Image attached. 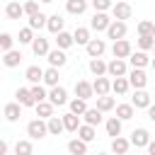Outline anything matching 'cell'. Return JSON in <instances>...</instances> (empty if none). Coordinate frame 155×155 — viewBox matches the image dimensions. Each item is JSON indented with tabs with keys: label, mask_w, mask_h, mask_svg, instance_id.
<instances>
[{
	"label": "cell",
	"mask_w": 155,
	"mask_h": 155,
	"mask_svg": "<svg viewBox=\"0 0 155 155\" xmlns=\"http://www.w3.org/2000/svg\"><path fill=\"white\" fill-rule=\"evenodd\" d=\"M150 65H153V70H155V58H153V61H150Z\"/></svg>",
	"instance_id": "obj_52"
},
{
	"label": "cell",
	"mask_w": 155,
	"mask_h": 155,
	"mask_svg": "<svg viewBox=\"0 0 155 155\" xmlns=\"http://www.w3.org/2000/svg\"><path fill=\"white\" fill-rule=\"evenodd\" d=\"M107 75H109V78H126V75H128V65H126V61H121V58H111V61L107 63Z\"/></svg>",
	"instance_id": "obj_2"
},
{
	"label": "cell",
	"mask_w": 155,
	"mask_h": 155,
	"mask_svg": "<svg viewBox=\"0 0 155 155\" xmlns=\"http://www.w3.org/2000/svg\"><path fill=\"white\" fill-rule=\"evenodd\" d=\"M82 119H85V124L87 126H99L102 121H104V116H102V111L94 107V109H87L85 114H82Z\"/></svg>",
	"instance_id": "obj_23"
},
{
	"label": "cell",
	"mask_w": 155,
	"mask_h": 155,
	"mask_svg": "<svg viewBox=\"0 0 155 155\" xmlns=\"http://www.w3.org/2000/svg\"><path fill=\"white\" fill-rule=\"evenodd\" d=\"M116 107V102H114V97H109V94H104V97H97V109L104 114V111H111Z\"/></svg>",
	"instance_id": "obj_40"
},
{
	"label": "cell",
	"mask_w": 155,
	"mask_h": 155,
	"mask_svg": "<svg viewBox=\"0 0 155 155\" xmlns=\"http://www.w3.org/2000/svg\"><path fill=\"white\" fill-rule=\"evenodd\" d=\"M116 2H124V0H116Z\"/></svg>",
	"instance_id": "obj_56"
},
{
	"label": "cell",
	"mask_w": 155,
	"mask_h": 155,
	"mask_svg": "<svg viewBox=\"0 0 155 155\" xmlns=\"http://www.w3.org/2000/svg\"><path fill=\"white\" fill-rule=\"evenodd\" d=\"M22 7H24V15H27V17H34V15L39 12V2H36V0H27Z\"/></svg>",
	"instance_id": "obj_48"
},
{
	"label": "cell",
	"mask_w": 155,
	"mask_h": 155,
	"mask_svg": "<svg viewBox=\"0 0 155 155\" xmlns=\"http://www.w3.org/2000/svg\"><path fill=\"white\" fill-rule=\"evenodd\" d=\"M90 39H92V36H90V29H87V27H78V29L73 31V41L80 44V46H87Z\"/></svg>",
	"instance_id": "obj_30"
},
{
	"label": "cell",
	"mask_w": 155,
	"mask_h": 155,
	"mask_svg": "<svg viewBox=\"0 0 155 155\" xmlns=\"http://www.w3.org/2000/svg\"><path fill=\"white\" fill-rule=\"evenodd\" d=\"M114 109H116V119H121V121H128V119L136 116V107H133L131 102H128V104H116Z\"/></svg>",
	"instance_id": "obj_18"
},
{
	"label": "cell",
	"mask_w": 155,
	"mask_h": 155,
	"mask_svg": "<svg viewBox=\"0 0 155 155\" xmlns=\"http://www.w3.org/2000/svg\"><path fill=\"white\" fill-rule=\"evenodd\" d=\"M131 104H133L136 109H148L153 102H150V94H148L145 90H136L133 97H131Z\"/></svg>",
	"instance_id": "obj_13"
},
{
	"label": "cell",
	"mask_w": 155,
	"mask_h": 155,
	"mask_svg": "<svg viewBox=\"0 0 155 155\" xmlns=\"http://www.w3.org/2000/svg\"><path fill=\"white\" fill-rule=\"evenodd\" d=\"M34 109H36V116H39V119H51V116H53V104H51L48 99H46V102H39Z\"/></svg>",
	"instance_id": "obj_34"
},
{
	"label": "cell",
	"mask_w": 155,
	"mask_h": 155,
	"mask_svg": "<svg viewBox=\"0 0 155 155\" xmlns=\"http://www.w3.org/2000/svg\"><path fill=\"white\" fill-rule=\"evenodd\" d=\"M92 90H94L97 97H104V94L111 92V80H109V78H97V80L92 82Z\"/></svg>",
	"instance_id": "obj_16"
},
{
	"label": "cell",
	"mask_w": 155,
	"mask_h": 155,
	"mask_svg": "<svg viewBox=\"0 0 155 155\" xmlns=\"http://www.w3.org/2000/svg\"><path fill=\"white\" fill-rule=\"evenodd\" d=\"M85 51H87L90 58H102V53L107 51V41L104 39H90V44L85 46Z\"/></svg>",
	"instance_id": "obj_7"
},
{
	"label": "cell",
	"mask_w": 155,
	"mask_h": 155,
	"mask_svg": "<svg viewBox=\"0 0 155 155\" xmlns=\"http://www.w3.org/2000/svg\"><path fill=\"white\" fill-rule=\"evenodd\" d=\"M24 78H27L31 85H41V82H44V68H39V65H29V68L24 70Z\"/></svg>",
	"instance_id": "obj_15"
},
{
	"label": "cell",
	"mask_w": 155,
	"mask_h": 155,
	"mask_svg": "<svg viewBox=\"0 0 155 155\" xmlns=\"http://www.w3.org/2000/svg\"><path fill=\"white\" fill-rule=\"evenodd\" d=\"M46 22H48V17L44 12H36L34 17H29V29H44Z\"/></svg>",
	"instance_id": "obj_41"
},
{
	"label": "cell",
	"mask_w": 155,
	"mask_h": 155,
	"mask_svg": "<svg viewBox=\"0 0 155 155\" xmlns=\"http://www.w3.org/2000/svg\"><path fill=\"white\" fill-rule=\"evenodd\" d=\"M5 15H7L10 19H22V15H24V7H22L19 2H7V7H5Z\"/></svg>",
	"instance_id": "obj_36"
},
{
	"label": "cell",
	"mask_w": 155,
	"mask_h": 155,
	"mask_svg": "<svg viewBox=\"0 0 155 155\" xmlns=\"http://www.w3.org/2000/svg\"><path fill=\"white\" fill-rule=\"evenodd\" d=\"M128 63H131L133 68H145V65H150V58H148L145 51H136V53L128 56Z\"/></svg>",
	"instance_id": "obj_21"
},
{
	"label": "cell",
	"mask_w": 155,
	"mask_h": 155,
	"mask_svg": "<svg viewBox=\"0 0 155 155\" xmlns=\"http://www.w3.org/2000/svg\"><path fill=\"white\" fill-rule=\"evenodd\" d=\"M126 78H128V85H131L133 90H145V85H148V75H145L143 68H133Z\"/></svg>",
	"instance_id": "obj_3"
},
{
	"label": "cell",
	"mask_w": 155,
	"mask_h": 155,
	"mask_svg": "<svg viewBox=\"0 0 155 155\" xmlns=\"http://www.w3.org/2000/svg\"><path fill=\"white\" fill-rule=\"evenodd\" d=\"M5 119L7 121H19V116H22V104H17V102H10V104H5Z\"/></svg>",
	"instance_id": "obj_22"
},
{
	"label": "cell",
	"mask_w": 155,
	"mask_h": 155,
	"mask_svg": "<svg viewBox=\"0 0 155 155\" xmlns=\"http://www.w3.org/2000/svg\"><path fill=\"white\" fill-rule=\"evenodd\" d=\"M65 27V19L56 12V15H48V22H46V29L51 31V34H61V31H65L63 29Z\"/></svg>",
	"instance_id": "obj_14"
},
{
	"label": "cell",
	"mask_w": 155,
	"mask_h": 155,
	"mask_svg": "<svg viewBox=\"0 0 155 155\" xmlns=\"http://www.w3.org/2000/svg\"><path fill=\"white\" fill-rule=\"evenodd\" d=\"M138 48L145 51V53L153 51V48H155V39H153V36H138Z\"/></svg>",
	"instance_id": "obj_45"
},
{
	"label": "cell",
	"mask_w": 155,
	"mask_h": 155,
	"mask_svg": "<svg viewBox=\"0 0 155 155\" xmlns=\"http://www.w3.org/2000/svg\"><path fill=\"white\" fill-rule=\"evenodd\" d=\"M153 39H155V27H153Z\"/></svg>",
	"instance_id": "obj_55"
},
{
	"label": "cell",
	"mask_w": 155,
	"mask_h": 155,
	"mask_svg": "<svg viewBox=\"0 0 155 155\" xmlns=\"http://www.w3.org/2000/svg\"><path fill=\"white\" fill-rule=\"evenodd\" d=\"M0 155H7V143L0 140Z\"/></svg>",
	"instance_id": "obj_50"
},
{
	"label": "cell",
	"mask_w": 155,
	"mask_h": 155,
	"mask_svg": "<svg viewBox=\"0 0 155 155\" xmlns=\"http://www.w3.org/2000/svg\"><path fill=\"white\" fill-rule=\"evenodd\" d=\"M121 119H116V116H111V119H107L104 121V128H107V136H111V138H119L121 136Z\"/></svg>",
	"instance_id": "obj_19"
},
{
	"label": "cell",
	"mask_w": 155,
	"mask_h": 155,
	"mask_svg": "<svg viewBox=\"0 0 155 155\" xmlns=\"http://www.w3.org/2000/svg\"><path fill=\"white\" fill-rule=\"evenodd\" d=\"M92 7H94V12H107L114 7V0H92Z\"/></svg>",
	"instance_id": "obj_46"
},
{
	"label": "cell",
	"mask_w": 155,
	"mask_h": 155,
	"mask_svg": "<svg viewBox=\"0 0 155 155\" xmlns=\"http://www.w3.org/2000/svg\"><path fill=\"white\" fill-rule=\"evenodd\" d=\"M128 90H131L128 78H114V80H111V92H114V94H126Z\"/></svg>",
	"instance_id": "obj_31"
},
{
	"label": "cell",
	"mask_w": 155,
	"mask_h": 155,
	"mask_svg": "<svg viewBox=\"0 0 155 155\" xmlns=\"http://www.w3.org/2000/svg\"><path fill=\"white\" fill-rule=\"evenodd\" d=\"M148 119H150V121H155V104H150V107H148Z\"/></svg>",
	"instance_id": "obj_49"
},
{
	"label": "cell",
	"mask_w": 155,
	"mask_h": 155,
	"mask_svg": "<svg viewBox=\"0 0 155 155\" xmlns=\"http://www.w3.org/2000/svg\"><path fill=\"white\" fill-rule=\"evenodd\" d=\"M97 155H109V153H97Z\"/></svg>",
	"instance_id": "obj_54"
},
{
	"label": "cell",
	"mask_w": 155,
	"mask_h": 155,
	"mask_svg": "<svg viewBox=\"0 0 155 155\" xmlns=\"http://www.w3.org/2000/svg\"><path fill=\"white\" fill-rule=\"evenodd\" d=\"M78 138H80V140H85V143H92V140L97 138V131H94V126H87V124H82V126L78 128Z\"/></svg>",
	"instance_id": "obj_33"
},
{
	"label": "cell",
	"mask_w": 155,
	"mask_h": 155,
	"mask_svg": "<svg viewBox=\"0 0 155 155\" xmlns=\"http://www.w3.org/2000/svg\"><path fill=\"white\" fill-rule=\"evenodd\" d=\"M68 153L70 155H87V143L80 138H73V140H68Z\"/></svg>",
	"instance_id": "obj_29"
},
{
	"label": "cell",
	"mask_w": 155,
	"mask_h": 155,
	"mask_svg": "<svg viewBox=\"0 0 155 155\" xmlns=\"http://www.w3.org/2000/svg\"><path fill=\"white\" fill-rule=\"evenodd\" d=\"M36 36H34V29H29V27H24V29H19V44H31Z\"/></svg>",
	"instance_id": "obj_47"
},
{
	"label": "cell",
	"mask_w": 155,
	"mask_h": 155,
	"mask_svg": "<svg viewBox=\"0 0 155 155\" xmlns=\"http://www.w3.org/2000/svg\"><path fill=\"white\" fill-rule=\"evenodd\" d=\"M2 63H5V68H17V65L22 63V51H17V48L7 51L5 58H2Z\"/></svg>",
	"instance_id": "obj_25"
},
{
	"label": "cell",
	"mask_w": 155,
	"mask_h": 155,
	"mask_svg": "<svg viewBox=\"0 0 155 155\" xmlns=\"http://www.w3.org/2000/svg\"><path fill=\"white\" fill-rule=\"evenodd\" d=\"M34 148H31V140H17L15 143V155H31Z\"/></svg>",
	"instance_id": "obj_42"
},
{
	"label": "cell",
	"mask_w": 155,
	"mask_h": 155,
	"mask_svg": "<svg viewBox=\"0 0 155 155\" xmlns=\"http://www.w3.org/2000/svg\"><path fill=\"white\" fill-rule=\"evenodd\" d=\"M31 51H34V56H48V39H44V36H36L34 41H31Z\"/></svg>",
	"instance_id": "obj_20"
},
{
	"label": "cell",
	"mask_w": 155,
	"mask_h": 155,
	"mask_svg": "<svg viewBox=\"0 0 155 155\" xmlns=\"http://www.w3.org/2000/svg\"><path fill=\"white\" fill-rule=\"evenodd\" d=\"M61 119H63L65 131H70V133H78V128L82 126V124H80V116H75V114H70V111H68V114H63Z\"/></svg>",
	"instance_id": "obj_24"
},
{
	"label": "cell",
	"mask_w": 155,
	"mask_h": 155,
	"mask_svg": "<svg viewBox=\"0 0 155 155\" xmlns=\"http://www.w3.org/2000/svg\"><path fill=\"white\" fill-rule=\"evenodd\" d=\"M153 27H155V22H150V19L138 22V36H153Z\"/></svg>",
	"instance_id": "obj_44"
},
{
	"label": "cell",
	"mask_w": 155,
	"mask_h": 155,
	"mask_svg": "<svg viewBox=\"0 0 155 155\" xmlns=\"http://www.w3.org/2000/svg\"><path fill=\"white\" fill-rule=\"evenodd\" d=\"M148 155H155V140L148 143Z\"/></svg>",
	"instance_id": "obj_51"
},
{
	"label": "cell",
	"mask_w": 155,
	"mask_h": 155,
	"mask_svg": "<svg viewBox=\"0 0 155 155\" xmlns=\"http://www.w3.org/2000/svg\"><path fill=\"white\" fill-rule=\"evenodd\" d=\"M48 102L53 104V107H63V104H68V92H65V87H51L48 90Z\"/></svg>",
	"instance_id": "obj_8"
},
{
	"label": "cell",
	"mask_w": 155,
	"mask_h": 155,
	"mask_svg": "<svg viewBox=\"0 0 155 155\" xmlns=\"http://www.w3.org/2000/svg\"><path fill=\"white\" fill-rule=\"evenodd\" d=\"M75 97H80V99H92L94 97V90H92V82H87V80H78L75 82Z\"/></svg>",
	"instance_id": "obj_10"
},
{
	"label": "cell",
	"mask_w": 155,
	"mask_h": 155,
	"mask_svg": "<svg viewBox=\"0 0 155 155\" xmlns=\"http://www.w3.org/2000/svg\"><path fill=\"white\" fill-rule=\"evenodd\" d=\"M68 107H70V114H75V116H82L90 107H87V102L85 99H80V97H75V99H70L68 102Z\"/></svg>",
	"instance_id": "obj_32"
},
{
	"label": "cell",
	"mask_w": 155,
	"mask_h": 155,
	"mask_svg": "<svg viewBox=\"0 0 155 155\" xmlns=\"http://www.w3.org/2000/svg\"><path fill=\"white\" fill-rule=\"evenodd\" d=\"M65 10H68L70 15H82V12L87 10V0H68V2H65Z\"/></svg>",
	"instance_id": "obj_35"
},
{
	"label": "cell",
	"mask_w": 155,
	"mask_h": 155,
	"mask_svg": "<svg viewBox=\"0 0 155 155\" xmlns=\"http://www.w3.org/2000/svg\"><path fill=\"white\" fill-rule=\"evenodd\" d=\"M29 92H31L34 104H39V102H46V99H48V92H46V87H41V85H31V87H29Z\"/></svg>",
	"instance_id": "obj_39"
},
{
	"label": "cell",
	"mask_w": 155,
	"mask_h": 155,
	"mask_svg": "<svg viewBox=\"0 0 155 155\" xmlns=\"http://www.w3.org/2000/svg\"><path fill=\"white\" fill-rule=\"evenodd\" d=\"M75 41H73V34H68V31H61V34H56V46L61 48V51H65V48H70Z\"/></svg>",
	"instance_id": "obj_37"
},
{
	"label": "cell",
	"mask_w": 155,
	"mask_h": 155,
	"mask_svg": "<svg viewBox=\"0 0 155 155\" xmlns=\"http://www.w3.org/2000/svg\"><path fill=\"white\" fill-rule=\"evenodd\" d=\"M90 73L94 78H104L107 75V63L102 58H90Z\"/></svg>",
	"instance_id": "obj_26"
},
{
	"label": "cell",
	"mask_w": 155,
	"mask_h": 155,
	"mask_svg": "<svg viewBox=\"0 0 155 155\" xmlns=\"http://www.w3.org/2000/svg\"><path fill=\"white\" fill-rule=\"evenodd\" d=\"M58 68H46L44 70V85H48V87H58Z\"/></svg>",
	"instance_id": "obj_38"
},
{
	"label": "cell",
	"mask_w": 155,
	"mask_h": 155,
	"mask_svg": "<svg viewBox=\"0 0 155 155\" xmlns=\"http://www.w3.org/2000/svg\"><path fill=\"white\" fill-rule=\"evenodd\" d=\"M131 15H133V7L124 0V2H114V7H111V17L116 19V22H126V19H131Z\"/></svg>",
	"instance_id": "obj_4"
},
{
	"label": "cell",
	"mask_w": 155,
	"mask_h": 155,
	"mask_svg": "<svg viewBox=\"0 0 155 155\" xmlns=\"http://www.w3.org/2000/svg\"><path fill=\"white\" fill-rule=\"evenodd\" d=\"M27 136H29V138H34V140H39V138L48 136L46 119H31V121L27 124Z\"/></svg>",
	"instance_id": "obj_1"
},
{
	"label": "cell",
	"mask_w": 155,
	"mask_h": 155,
	"mask_svg": "<svg viewBox=\"0 0 155 155\" xmlns=\"http://www.w3.org/2000/svg\"><path fill=\"white\" fill-rule=\"evenodd\" d=\"M131 53H133V46H131L126 39H121V41H114V46H111V56H114V58H121V61H126Z\"/></svg>",
	"instance_id": "obj_6"
},
{
	"label": "cell",
	"mask_w": 155,
	"mask_h": 155,
	"mask_svg": "<svg viewBox=\"0 0 155 155\" xmlns=\"http://www.w3.org/2000/svg\"><path fill=\"white\" fill-rule=\"evenodd\" d=\"M15 97H17V104H22V107H36V104H34V99H31L29 87H19V90L15 92Z\"/></svg>",
	"instance_id": "obj_27"
},
{
	"label": "cell",
	"mask_w": 155,
	"mask_h": 155,
	"mask_svg": "<svg viewBox=\"0 0 155 155\" xmlns=\"http://www.w3.org/2000/svg\"><path fill=\"white\" fill-rule=\"evenodd\" d=\"M46 58H48L51 68H63V65L68 63V56H65V51H61V48H51Z\"/></svg>",
	"instance_id": "obj_12"
},
{
	"label": "cell",
	"mask_w": 155,
	"mask_h": 155,
	"mask_svg": "<svg viewBox=\"0 0 155 155\" xmlns=\"http://www.w3.org/2000/svg\"><path fill=\"white\" fill-rule=\"evenodd\" d=\"M46 126H48V133H51V136H61V133L65 131L61 116H51V119H46Z\"/></svg>",
	"instance_id": "obj_28"
},
{
	"label": "cell",
	"mask_w": 155,
	"mask_h": 155,
	"mask_svg": "<svg viewBox=\"0 0 155 155\" xmlns=\"http://www.w3.org/2000/svg\"><path fill=\"white\" fill-rule=\"evenodd\" d=\"M153 51H155V48H153Z\"/></svg>",
	"instance_id": "obj_57"
},
{
	"label": "cell",
	"mask_w": 155,
	"mask_h": 155,
	"mask_svg": "<svg viewBox=\"0 0 155 155\" xmlns=\"http://www.w3.org/2000/svg\"><path fill=\"white\" fill-rule=\"evenodd\" d=\"M41 2H44V5H48V2H53V0H41Z\"/></svg>",
	"instance_id": "obj_53"
},
{
	"label": "cell",
	"mask_w": 155,
	"mask_h": 155,
	"mask_svg": "<svg viewBox=\"0 0 155 155\" xmlns=\"http://www.w3.org/2000/svg\"><path fill=\"white\" fill-rule=\"evenodd\" d=\"M126 31H128V27H126V22H111L109 24V29H107V36L109 39H114V41H121L124 36H126Z\"/></svg>",
	"instance_id": "obj_9"
},
{
	"label": "cell",
	"mask_w": 155,
	"mask_h": 155,
	"mask_svg": "<svg viewBox=\"0 0 155 155\" xmlns=\"http://www.w3.org/2000/svg\"><path fill=\"white\" fill-rule=\"evenodd\" d=\"M150 140H153V138H150V133H148L145 128H136V131L131 133V145H136V148H148Z\"/></svg>",
	"instance_id": "obj_11"
},
{
	"label": "cell",
	"mask_w": 155,
	"mask_h": 155,
	"mask_svg": "<svg viewBox=\"0 0 155 155\" xmlns=\"http://www.w3.org/2000/svg\"><path fill=\"white\" fill-rule=\"evenodd\" d=\"M12 48H15V39H12V34L2 31V34H0V51L7 53V51H12Z\"/></svg>",
	"instance_id": "obj_43"
},
{
	"label": "cell",
	"mask_w": 155,
	"mask_h": 155,
	"mask_svg": "<svg viewBox=\"0 0 155 155\" xmlns=\"http://www.w3.org/2000/svg\"><path fill=\"white\" fill-rule=\"evenodd\" d=\"M111 22H114V19H111L107 12H94L92 19H90V29H94V31H107Z\"/></svg>",
	"instance_id": "obj_5"
},
{
	"label": "cell",
	"mask_w": 155,
	"mask_h": 155,
	"mask_svg": "<svg viewBox=\"0 0 155 155\" xmlns=\"http://www.w3.org/2000/svg\"><path fill=\"white\" fill-rule=\"evenodd\" d=\"M128 148H131V140H126L124 136L111 138V155H126Z\"/></svg>",
	"instance_id": "obj_17"
}]
</instances>
